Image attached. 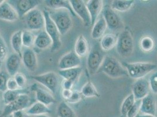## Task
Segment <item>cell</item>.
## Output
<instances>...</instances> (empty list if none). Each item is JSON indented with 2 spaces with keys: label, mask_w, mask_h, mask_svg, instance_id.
Instances as JSON below:
<instances>
[{
  "label": "cell",
  "mask_w": 157,
  "mask_h": 117,
  "mask_svg": "<svg viewBox=\"0 0 157 117\" xmlns=\"http://www.w3.org/2000/svg\"><path fill=\"white\" fill-rule=\"evenodd\" d=\"M49 16L58 28L61 36L69 31L73 25L71 13L66 9H51L48 11Z\"/></svg>",
  "instance_id": "6da1fadb"
},
{
  "label": "cell",
  "mask_w": 157,
  "mask_h": 117,
  "mask_svg": "<svg viewBox=\"0 0 157 117\" xmlns=\"http://www.w3.org/2000/svg\"><path fill=\"white\" fill-rule=\"evenodd\" d=\"M98 72L104 73L107 76L112 78H117L128 76V73L117 59L110 56H105L102 65Z\"/></svg>",
  "instance_id": "7a4b0ae2"
},
{
  "label": "cell",
  "mask_w": 157,
  "mask_h": 117,
  "mask_svg": "<svg viewBox=\"0 0 157 117\" xmlns=\"http://www.w3.org/2000/svg\"><path fill=\"white\" fill-rule=\"evenodd\" d=\"M122 65L126 69L128 76L136 80L144 78L146 75L157 68L156 64L149 62L128 63L124 62Z\"/></svg>",
  "instance_id": "3957f363"
},
{
  "label": "cell",
  "mask_w": 157,
  "mask_h": 117,
  "mask_svg": "<svg viewBox=\"0 0 157 117\" xmlns=\"http://www.w3.org/2000/svg\"><path fill=\"white\" fill-rule=\"evenodd\" d=\"M102 16L106 22L107 28L113 32H121L124 29V24L116 11L109 6H105L102 10Z\"/></svg>",
  "instance_id": "277c9868"
},
{
  "label": "cell",
  "mask_w": 157,
  "mask_h": 117,
  "mask_svg": "<svg viewBox=\"0 0 157 117\" xmlns=\"http://www.w3.org/2000/svg\"><path fill=\"white\" fill-rule=\"evenodd\" d=\"M116 49L120 56L128 57L132 55L134 51V40L131 32L128 29H124L119 34Z\"/></svg>",
  "instance_id": "5b68a950"
},
{
  "label": "cell",
  "mask_w": 157,
  "mask_h": 117,
  "mask_svg": "<svg viewBox=\"0 0 157 117\" xmlns=\"http://www.w3.org/2000/svg\"><path fill=\"white\" fill-rule=\"evenodd\" d=\"M105 56L100 45L95 44L89 52L87 59V67L90 75H94L98 72Z\"/></svg>",
  "instance_id": "8992f818"
},
{
  "label": "cell",
  "mask_w": 157,
  "mask_h": 117,
  "mask_svg": "<svg viewBox=\"0 0 157 117\" xmlns=\"http://www.w3.org/2000/svg\"><path fill=\"white\" fill-rule=\"evenodd\" d=\"M43 13L45 20V32L48 33V35L50 36L52 40V46L51 48V52H56L59 51L62 45L60 38L61 35L59 32L58 28L51 18L48 10L44 9L43 11Z\"/></svg>",
  "instance_id": "52a82bcc"
},
{
  "label": "cell",
  "mask_w": 157,
  "mask_h": 117,
  "mask_svg": "<svg viewBox=\"0 0 157 117\" xmlns=\"http://www.w3.org/2000/svg\"><path fill=\"white\" fill-rule=\"evenodd\" d=\"M26 28L29 31H39L45 28V20L43 11L35 8L23 17Z\"/></svg>",
  "instance_id": "ba28073f"
},
{
  "label": "cell",
  "mask_w": 157,
  "mask_h": 117,
  "mask_svg": "<svg viewBox=\"0 0 157 117\" xmlns=\"http://www.w3.org/2000/svg\"><path fill=\"white\" fill-rule=\"evenodd\" d=\"M31 78L42 85L53 94L58 90L59 85V76L54 72H49L42 74L33 76Z\"/></svg>",
  "instance_id": "9c48e42d"
},
{
  "label": "cell",
  "mask_w": 157,
  "mask_h": 117,
  "mask_svg": "<svg viewBox=\"0 0 157 117\" xmlns=\"http://www.w3.org/2000/svg\"><path fill=\"white\" fill-rule=\"evenodd\" d=\"M32 104L30 97L25 92L21 94L17 99L13 103L6 105L1 115V117H6L12 115L14 112L21 110H26Z\"/></svg>",
  "instance_id": "30bf717a"
},
{
  "label": "cell",
  "mask_w": 157,
  "mask_h": 117,
  "mask_svg": "<svg viewBox=\"0 0 157 117\" xmlns=\"http://www.w3.org/2000/svg\"><path fill=\"white\" fill-rule=\"evenodd\" d=\"M8 2L15 9L19 17H24L33 9L36 8L40 3L38 0H10Z\"/></svg>",
  "instance_id": "8fae6325"
},
{
  "label": "cell",
  "mask_w": 157,
  "mask_h": 117,
  "mask_svg": "<svg viewBox=\"0 0 157 117\" xmlns=\"http://www.w3.org/2000/svg\"><path fill=\"white\" fill-rule=\"evenodd\" d=\"M72 8L75 13L83 21L86 27L92 25L91 18L86 4L82 0H70Z\"/></svg>",
  "instance_id": "7c38bea8"
},
{
  "label": "cell",
  "mask_w": 157,
  "mask_h": 117,
  "mask_svg": "<svg viewBox=\"0 0 157 117\" xmlns=\"http://www.w3.org/2000/svg\"><path fill=\"white\" fill-rule=\"evenodd\" d=\"M132 91L136 100H141L150 93L148 80L145 78L137 79L132 86Z\"/></svg>",
  "instance_id": "4fadbf2b"
},
{
  "label": "cell",
  "mask_w": 157,
  "mask_h": 117,
  "mask_svg": "<svg viewBox=\"0 0 157 117\" xmlns=\"http://www.w3.org/2000/svg\"><path fill=\"white\" fill-rule=\"evenodd\" d=\"M81 60L74 51L68 52L59 60L58 67L59 70H65L80 67Z\"/></svg>",
  "instance_id": "5bb4252c"
},
{
  "label": "cell",
  "mask_w": 157,
  "mask_h": 117,
  "mask_svg": "<svg viewBox=\"0 0 157 117\" xmlns=\"http://www.w3.org/2000/svg\"><path fill=\"white\" fill-rule=\"evenodd\" d=\"M140 112L144 115L155 116L157 112V103L152 94H149L141 101Z\"/></svg>",
  "instance_id": "9a60e30c"
},
{
  "label": "cell",
  "mask_w": 157,
  "mask_h": 117,
  "mask_svg": "<svg viewBox=\"0 0 157 117\" xmlns=\"http://www.w3.org/2000/svg\"><path fill=\"white\" fill-rule=\"evenodd\" d=\"M18 13L8 1H4L0 6V20L15 22L19 19Z\"/></svg>",
  "instance_id": "2e32d148"
},
{
  "label": "cell",
  "mask_w": 157,
  "mask_h": 117,
  "mask_svg": "<svg viewBox=\"0 0 157 117\" xmlns=\"http://www.w3.org/2000/svg\"><path fill=\"white\" fill-rule=\"evenodd\" d=\"M22 62L28 70L35 71L38 67V58L35 51L33 49L26 48L22 52Z\"/></svg>",
  "instance_id": "e0dca14e"
},
{
  "label": "cell",
  "mask_w": 157,
  "mask_h": 117,
  "mask_svg": "<svg viewBox=\"0 0 157 117\" xmlns=\"http://www.w3.org/2000/svg\"><path fill=\"white\" fill-rule=\"evenodd\" d=\"M22 63V57L13 53L8 56L6 60V68L8 74L13 77L20 70Z\"/></svg>",
  "instance_id": "ac0fdd59"
},
{
  "label": "cell",
  "mask_w": 157,
  "mask_h": 117,
  "mask_svg": "<svg viewBox=\"0 0 157 117\" xmlns=\"http://www.w3.org/2000/svg\"><path fill=\"white\" fill-rule=\"evenodd\" d=\"M31 90L35 92L36 100L39 103L47 106L55 103L56 100L52 94L36 84H33L31 86Z\"/></svg>",
  "instance_id": "d6986e66"
},
{
  "label": "cell",
  "mask_w": 157,
  "mask_h": 117,
  "mask_svg": "<svg viewBox=\"0 0 157 117\" xmlns=\"http://www.w3.org/2000/svg\"><path fill=\"white\" fill-rule=\"evenodd\" d=\"M103 1L101 0H90L87 1L86 6L91 18V24L93 25L98 20V16L103 10Z\"/></svg>",
  "instance_id": "ffe728a7"
},
{
  "label": "cell",
  "mask_w": 157,
  "mask_h": 117,
  "mask_svg": "<svg viewBox=\"0 0 157 117\" xmlns=\"http://www.w3.org/2000/svg\"><path fill=\"white\" fill-rule=\"evenodd\" d=\"M52 46V40L45 31H41L36 36L34 46L38 50H46L49 47L51 48Z\"/></svg>",
  "instance_id": "44dd1931"
},
{
  "label": "cell",
  "mask_w": 157,
  "mask_h": 117,
  "mask_svg": "<svg viewBox=\"0 0 157 117\" xmlns=\"http://www.w3.org/2000/svg\"><path fill=\"white\" fill-rule=\"evenodd\" d=\"M45 3L46 6L51 9H66L74 17H77L73 10L70 1L68 0H46Z\"/></svg>",
  "instance_id": "7402d4cb"
},
{
  "label": "cell",
  "mask_w": 157,
  "mask_h": 117,
  "mask_svg": "<svg viewBox=\"0 0 157 117\" xmlns=\"http://www.w3.org/2000/svg\"><path fill=\"white\" fill-rule=\"evenodd\" d=\"M107 26L103 16L98 18V20L93 25L91 32V36L94 40L101 38L104 35Z\"/></svg>",
  "instance_id": "603a6c76"
},
{
  "label": "cell",
  "mask_w": 157,
  "mask_h": 117,
  "mask_svg": "<svg viewBox=\"0 0 157 117\" xmlns=\"http://www.w3.org/2000/svg\"><path fill=\"white\" fill-rule=\"evenodd\" d=\"M74 52L80 58L85 57L89 53V44L83 35H80L76 39L75 44Z\"/></svg>",
  "instance_id": "cb8c5ba5"
},
{
  "label": "cell",
  "mask_w": 157,
  "mask_h": 117,
  "mask_svg": "<svg viewBox=\"0 0 157 117\" xmlns=\"http://www.w3.org/2000/svg\"><path fill=\"white\" fill-rule=\"evenodd\" d=\"M118 36L114 33H107L101 38L100 46L102 51H110L116 46Z\"/></svg>",
  "instance_id": "d4e9b609"
},
{
  "label": "cell",
  "mask_w": 157,
  "mask_h": 117,
  "mask_svg": "<svg viewBox=\"0 0 157 117\" xmlns=\"http://www.w3.org/2000/svg\"><path fill=\"white\" fill-rule=\"evenodd\" d=\"M25 111L27 114L30 116L35 117L41 115H45L49 114L51 112V109L48 107V106L38 101L32 104Z\"/></svg>",
  "instance_id": "484cf974"
},
{
  "label": "cell",
  "mask_w": 157,
  "mask_h": 117,
  "mask_svg": "<svg viewBox=\"0 0 157 117\" xmlns=\"http://www.w3.org/2000/svg\"><path fill=\"white\" fill-rule=\"evenodd\" d=\"M21 30L17 31L13 33L11 38V45L14 53L18 54L22 57V40Z\"/></svg>",
  "instance_id": "4316f807"
},
{
  "label": "cell",
  "mask_w": 157,
  "mask_h": 117,
  "mask_svg": "<svg viewBox=\"0 0 157 117\" xmlns=\"http://www.w3.org/2000/svg\"><path fill=\"white\" fill-rule=\"evenodd\" d=\"M82 69L80 67L65 70H59V76L65 80H71L75 82L80 76Z\"/></svg>",
  "instance_id": "83f0119b"
},
{
  "label": "cell",
  "mask_w": 157,
  "mask_h": 117,
  "mask_svg": "<svg viewBox=\"0 0 157 117\" xmlns=\"http://www.w3.org/2000/svg\"><path fill=\"white\" fill-rule=\"evenodd\" d=\"M134 2V0H114L110 7L115 11L123 13L128 11Z\"/></svg>",
  "instance_id": "f1b7e54d"
},
{
  "label": "cell",
  "mask_w": 157,
  "mask_h": 117,
  "mask_svg": "<svg viewBox=\"0 0 157 117\" xmlns=\"http://www.w3.org/2000/svg\"><path fill=\"white\" fill-rule=\"evenodd\" d=\"M59 117H78L75 111L66 101L61 102L57 108Z\"/></svg>",
  "instance_id": "f546056e"
},
{
  "label": "cell",
  "mask_w": 157,
  "mask_h": 117,
  "mask_svg": "<svg viewBox=\"0 0 157 117\" xmlns=\"http://www.w3.org/2000/svg\"><path fill=\"white\" fill-rule=\"evenodd\" d=\"M80 92L82 96L85 97H100V94L90 81H87L83 85Z\"/></svg>",
  "instance_id": "4dcf8cb0"
},
{
  "label": "cell",
  "mask_w": 157,
  "mask_h": 117,
  "mask_svg": "<svg viewBox=\"0 0 157 117\" xmlns=\"http://www.w3.org/2000/svg\"><path fill=\"white\" fill-rule=\"evenodd\" d=\"M140 46L141 51L144 52H152L155 46V40L150 36H145L140 40Z\"/></svg>",
  "instance_id": "1f68e13d"
},
{
  "label": "cell",
  "mask_w": 157,
  "mask_h": 117,
  "mask_svg": "<svg viewBox=\"0 0 157 117\" xmlns=\"http://www.w3.org/2000/svg\"><path fill=\"white\" fill-rule=\"evenodd\" d=\"M35 39L36 36L31 31L28 29L22 31V40L23 46L26 47V48L32 49V47L34 46Z\"/></svg>",
  "instance_id": "d6a6232c"
},
{
  "label": "cell",
  "mask_w": 157,
  "mask_h": 117,
  "mask_svg": "<svg viewBox=\"0 0 157 117\" xmlns=\"http://www.w3.org/2000/svg\"><path fill=\"white\" fill-rule=\"evenodd\" d=\"M21 90H18L16 91H10L6 90L4 92L2 95L3 103L6 105L13 103L15 101L21 94L23 93Z\"/></svg>",
  "instance_id": "836d02e7"
},
{
  "label": "cell",
  "mask_w": 157,
  "mask_h": 117,
  "mask_svg": "<svg viewBox=\"0 0 157 117\" xmlns=\"http://www.w3.org/2000/svg\"><path fill=\"white\" fill-rule=\"evenodd\" d=\"M136 102V99L131 93L125 98L121 105V114L123 116L126 117L127 112L130 110L132 106Z\"/></svg>",
  "instance_id": "e575fe53"
},
{
  "label": "cell",
  "mask_w": 157,
  "mask_h": 117,
  "mask_svg": "<svg viewBox=\"0 0 157 117\" xmlns=\"http://www.w3.org/2000/svg\"><path fill=\"white\" fill-rule=\"evenodd\" d=\"M8 49L7 47V43L4 39L1 36H0V63L6 60L8 58Z\"/></svg>",
  "instance_id": "d590c367"
},
{
  "label": "cell",
  "mask_w": 157,
  "mask_h": 117,
  "mask_svg": "<svg viewBox=\"0 0 157 117\" xmlns=\"http://www.w3.org/2000/svg\"><path fill=\"white\" fill-rule=\"evenodd\" d=\"M141 100H136L134 104L127 114L126 117H137L140 111V105Z\"/></svg>",
  "instance_id": "8d00e7d4"
},
{
  "label": "cell",
  "mask_w": 157,
  "mask_h": 117,
  "mask_svg": "<svg viewBox=\"0 0 157 117\" xmlns=\"http://www.w3.org/2000/svg\"><path fill=\"white\" fill-rule=\"evenodd\" d=\"M150 91L154 94H157V72L153 73L151 75L149 80Z\"/></svg>",
  "instance_id": "74e56055"
},
{
  "label": "cell",
  "mask_w": 157,
  "mask_h": 117,
  "mask_svg": "<svg viewBox=\"0 0 157 117\" xmlns=\"http://www.w3.org/2000/svg\"><path fill=\"white\" fill-rule=\"evenodd\" d=\"M13 78H15L17 83L20 89H24L26 85V76L22 73L18 72L14 76Z\"/></svg>",
  "instance_id": "f35d334b"
},
{
  "label": "cell",
  "mask_w": 157,
  "mask_h": 117,
  "mask_svg": "<svg viewBox=\"0 0 157 117\" xmlns=\"http://www.w3.org/2000/svg\"><path fill=\"white\" fill-rule=\"evenodd\" d=\"M9 77H8V74L4 72H0V91H4L7 90V80Z\"/></svg>",
  "instance_id": "ab89813d"
},
{
  "label": "cell",
  "mask_w": 157,
  "mask_h": 117,
  "mask_svg": "<svg viewBox=\"0 0 157 117\" xmlns=\"http://www.w3.org/2000/svg\"><path fill=\"white\" fill-rule=\"evenodd\" d=\"M7 90H10V91H16L21 90L18 86V84L17 83L15 78L13 77H9L7 83Z\"/></svg>",
  "instance_id": "60d3db41"
},
{
  "label": "cell",
  "mask_w": 157,
  "mask_h": 117,
  "mask_svg": "<svg viewBox=\"0 0 157 117\" xmlns=\"http://www.w3.org/2000/svg\"><path fill=\"white\" fill-rule=\"evenodd\" d=\"M82 94L81 93V92H78V91H76V90H73V92L72 94L71 98L67 101H66L67 103H71V104H75V103H77L79 101H80V100L82 98Z\"/></svg>",
  "instance_id": "b9f144b4"
},
{
  "label": "cell",
  "mask_w": 157,
  "mask_h": 117,
  "mask_svg": "<svg viewBox=\"0 0 157 117\" xmlns=\"http://www.w3.org/2000/svg\"><path fill=\"white\" fill-rule=\"evenodd\" d=\"M74 81L69 80H65L63 79V80L62 82V87L63 89H66V90H72L74 85H75Z\"/></svg>",
  "instance_id": "7bdbcfd3"
},
{
  "label": "cell",
  "mask_w": 157,
  "mask_h": 117,
  "mask_svg": "<svg viewBox=\"0 0 157 117\" xmlns=\"http://www.w3.org/2000/svg\"><path fill=\"white\" fill-rule=\"evenodd\" d=\"M73 92V90H66V89H62V91L61 92V96L63 98L64 100H65L66 102L71 97Z\"/></svg>",
  "instance_id": "ee69618b"
},
{
  "label": "cell",
  "mask_w": 157,
  "mask_h": 117,
  "mask_svg": "<svg viewBox=\"0 0 157 117\" xmlns=\"http://www.w3.org/2000/svg\"><path fill=\"white\" fill-rule=\"evenodd\" d=\"M13 117H31L29 115L27 114L25 110H21L14 112L12 114Z\"/></svg>",
  "instance_id": "f6af8a7d"
},
{
  "label": "cell",
  "mask_w": 157,
  "mask_h": 117,
  "mask_svg": "<svg viewBox=\"0 0 157 117\" xmlns=\"http://www.w3.org/2000/svg\"><path fill=\"white\" fill-rule=\"evenodd\" d=\"M137 117H156L155 116H152V115H144V114H142V115H138V116Z\"/></svg>",
  "instance_id": "bcb514c9"
},
{
  "label": "cell",
  "mask_w": 157,
  "mask_h": 117,
  "mask_svg": "<svg viewBox=\"0 0 157 117\" xmlns=\"http://www.w3.org/2000/svg\"><path fill=\"white\" fill-rule=\"evenodd\" d=\"M49 117V116H48V115H38V116H36V117Z\"/></svg>",
  "instance_id": "7dc6e473"
},
{
  "label": "cell",
  "mask_w": 157,
  "mask_h": 117,
  "mask_svg": "<svg viewBox=\"0 0 157 117\" xmlns=\"http://www.w3.org/2000/svg\"><path fill=\"white\" fill-rule=\"evenodd\" d=\"M4 0H0V6L4 2Z\"/></svg>",
  "instance_id": "c3c4849f"
},
{
  "label": "cell",
  "mask_w": 157,
  "mask_h": 117,
  "mask_svg": "<svg viewBox=\"0 0 157 117\" xmlns=\"http://www.w3.org/2000/svg\"><path fill=\"white\" fill-rule=\"evenodd\" d=\"M1 66H2V64L0 63V72H1Z\"/></svg>",
  "instance_id": "681fc988"
},
{
  "label": "cell",
  "mask_w": 157,
  "mask_h": 117,
  "mask_svg": "<svg viewBox=\"0 0 157 117\" xmlns=\"http://www.w3.org/2000/svg\"><path fill=\"white\" fill-rule=\"evenodd\" d=\"M0 36H1V35H0Z\"/></svg>",
  "instance_id": "f907efd6"
}]
</instances>
